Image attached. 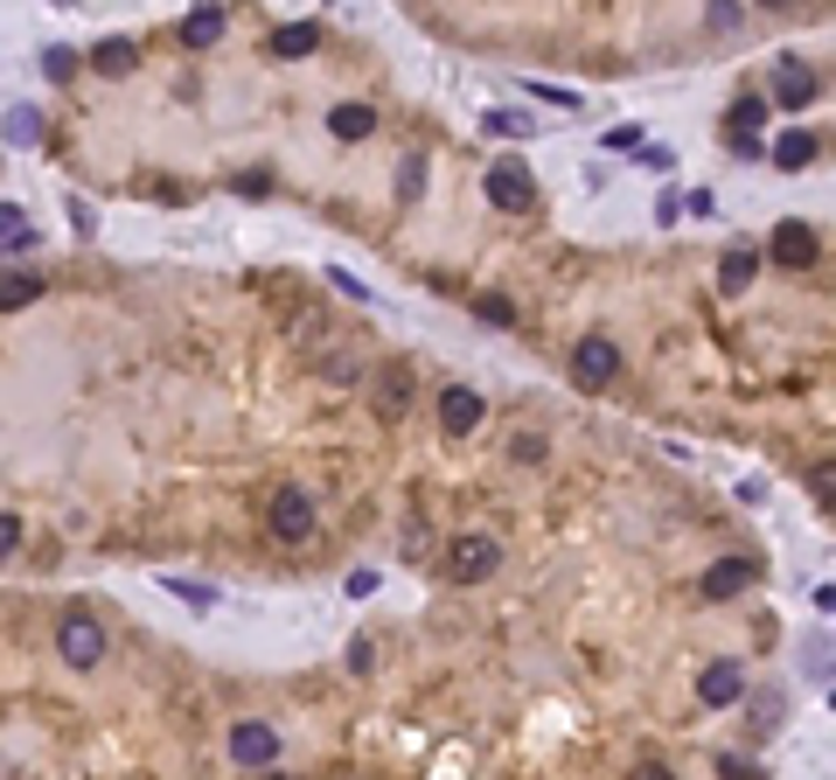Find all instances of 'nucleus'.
Wrapping results in <instances>:
<instances>
[{
    "mask_svg": "<svg viewBox=\"0 0 836 780\" xmlns=\"http://www.w3.org/2000/svg\"><path fill=\"white\" fill-rule=\"evenodd\" d=\"M349 669H356V676H370V669H377V648H370V641H356V648H349Z\"/></svg>",
    "mask_w": 836,
    "mask_h": 780,
    "instance_id": "33",
    "label": "nucleus"
},
{
    "mask_svg": "<svg viewBox=\"0 0 836 780\" xmlns=\"http://www.w3.org/2000/svg\"><path fill=\"white\" fill-rule=\"evenodd\" d=\"M57 8H70V0H57Z\"/></svg>",
    "mask_w": 836,
    "mask_h": 780,
    "instance_id": "37",
    "label": "nucleus"
},
{
    "mask_svg": "<svg viewBox=\"0 0 836 780\" xmlns=\"http://www.w3.org/2000/svg\"><path fill=\"white\" fill-rule=\"evenodd\" d=\"M133 63H140V57H133V42H126V36H104V42L91 49V70H98V77H133Z\"/></svg>",
    "mask_w": 836,
    "mask_h": 780,
    "instance_id": "16",
    "label": "nucleus"
},
{
    "mask_svg": "<svg viewBox=\"0 0 836 780\" xmlns=\"http://www.w3.org/2000/svg\"><path fill=\"white\" fill-rule=\"evenodd\" d=\"M398 189H405V196H418V189H426V161H405V174H398Z\"/></svg>",
    "mask_w": 836,
    "mask_h": 780,
    "instance_id": "34",
    "label": "nucleus"
},
{
    "mask_svg": "<svg viewBox=\"0 0 836 780\" xmlns=\"http://www.w3.org/2000/svg\"><path fill=\"white\" fill-rule=\"evenodd\" d=\"M760 8H795V0H760Z\"/></svg>",
    "mask_w": 836,
    "mask_h": 780,
    "instance_id": "36",
    "label": "nucleus"
},
{
    "mask_svg": "<svg viewBox=\"0 0 836 780\" xmlns=\"http://www.w3.org/2000/svg\"><path fill=\"white\" fill-rule=\"evenodd\" d=\"M377 398H384V411H390V419H398V411H405V370H390Z\"/></svg>",
    "mask_w": 836,
    "mask_h": 780,
    "instance_id": "28",
    "label": "nucleus"
},
{
    "mask_svg": "<svg viewBox=\"0 0 836 780\" xmlns=\"http://www.w3.org/2000/svg\"><path fill=\"white\" fill-rule=\"evenodd\" d=\"M753 586V558H718L711 571H704V600H732V592H746Z\"/></svg>",
    "mask_w": 836,
    "mask_h": 780,
    "instance_id": "12",
    "label": "nucleus"
},
{
    "mask_svg": "<svg viewBox=\"0 0 836 780\" xmlns=\"http://www.w3.org/2000/svg\"><path fill=\"white\" fill-rule=\"evenodd\" d=\"M8 140H14V147H36V140H42V112H36V106L8 112Z\"/></svg>",
    "mask_w": 836,
    "mask_h": 780,
    "instance_id": "21",
    "label": "nucleus"
},
{
    "mask_svg": "<svg viewBox=\"0 0 836 780\" xmlns=\"http://www.w3.org/2000/svg\"><path fill=\"white\" fill-rule=\"evenodd\" d=\"M753 279H760V251H725V266H718V293H725V300H739Z\"/></svg>",
    "mask_w": 836,
    "mask_h": 780,
    "instance_id": "14",
    "label": "nucleus"
},
{
    "mask_svg": "<svg viewBox=\"0 0 836 780\" xmlns=\"http://www.w3.org/2000/svg\"><path fill=\"white\" fill-rule=\"evenodd\" d=\"M42 293V279L36 272H0V314H14V307H29Z\"/></svg>",
    "mask_w": 836,
    "mask_h": 780,
    "instance_id": "20",
    "label": "nucleus"
},
{
    "mask_svg": "<svg viewBox=\"0 0 836 780\" xmlns=\"http://www.w3.org/2000/svg\"><path fill=\"white\" fill-rule=\"evenodd\" d=\"M816 230H808L802 217H788V223H774V238H767V258H774V266H788V272H808V266H816Z\"/></svg>",
    "mask_w": 836,
    "mask_h": 780,
    "instance_id": "4",
    "label": "nucleus"
},
{
    "mask_svg": "<svg viewBox=\"0 0 836 780\" xmlns=\"http://www.w3.org/2000/svg\"><path fill=\"white\" fill-rule=\"evenodd\" d=\"M571 377H579L586 390H599V383H614V377H620V349L607 342V334H586V342L571 349Z\"/></svg>",
    "mask_w": 836,
    "mask_h": 780,
    "instance_id": "7",
    "label": "nucleus"
},
{
    "mask_svg": "<svg viewBox=\"0 0 836 780\" xmlns=\"http://www.w3.org/2000/svg\"><path fill=\"white\" fill-rule=\"evenodd\" d=\"M36 230H29V210L21 202H0V251H29Z\"/></svg>",
    "mask_w": 836,
    "mask_h": 780,
    "instance_id": "19",
    "label": "nucleus"
},
{
    "mask_svg": "<svg viewBox=\"0 0 836 780\" xmlns=\"http://www.w3.org/2000/svg\"><path fill=\"white\" fill-rule=\"evenodd\" d=\"M746 697V669L739 662H711L697 676V704H711V711H725V704H739Z\"/></svg>",
    "mask_w": 836,
    "mask_h": 780,
    "instance_id": "9",
    "label": "nucleus"
},
{
    "mask_svg": "<svg viewBox=\"0 0 836 780\" xmlns=\"http://www.w3.org/2000/svg\"><path fill=\"white\" fill-rule=\"evenodd\" d=\"M175 600H189V607H217V586H196V579H168Z\"/></svg>",
    "mask_w": 836,
    "mask_h": 780,
    "instance_id": "26",
    "label": "nucleus"
},
{
    "mask_svg": "<svg viewBox=\"0 0 836 780\" xmlns=\"http://www.w3.org/2000/svg\"><path fill=\"white\" fill-rule=\"evenodd\" d=\"M767 112H774L767 98H739V106H732V119H725V140L760 153V126H767Z\"/></svg>",
    "mask_w": 836,
    "mask_h": 780,
    "instance_id": "11",
    "label": "nucleus"
},
{
    "mask_svg": "<svg viewBox=\"0 0 836 780\" xmlns=\"http://www.w3.org/2000/svg\"><path fill=\"white\" fill-rule=\"evenodd\" d=\"M495 564H502V543L495 537H454L447 543V579L454 586H481Z\"/></svg>",
    "mask_w": 836,
    "mask_h": 780,
    "instance_id": "2",
    "label": "nucleus"
},
{
    "mask_svg": "<svg viewBox=\"0 0 836 780\" xmlns=\"http://www.w3.org/2000/svg\"><path fill=\"white\" fill-rule=\"evenodd\" d=\"M475 314H481L488 328H516V307H509L502 293H475Z\"/></svg>",
    "mask_w": 836,
    "mask_h": 780,
    "instance_id": "22",
    "label": "nucleus"
},
{
    "mask_svg": "<svg viewBox=\"0 0 836 780\" xmlns=\"http://www.w3.org/2000/svg\"><path fill=\"white\" fill-rule=\"evenodd\" d=\"M481 419H488L481 390H467V383H447V390H439V432H447V439H467Z\"/></svg>",
    "mask_w": 836,
    "mask_h": 780,
    "instance_id": "6",
    "label": "nucleus"
},
{
    "mask_svg": "<svg viewBox=\"0 0 836 780\" xmlns=\"http://www.w3.org/2000/svg\"><path fill=\"white\" fill-rule=\"evenodd\" d=\"M808 161H816V133H780L774 140V168L780 174H802Z\"/></svg>",
    "mask_w": 836,
    "mask_h": 780,
    "instance_id": "17",
    "label": "nucleus"
},
{
    "mask_svg": "<svg viewBox=\"0 0 836 780\" xmlns=\"http://www.w3.org/2000/svg\"><path fill=\"white\" fill-rule=\"evenodd\" d=\"M57 656L70 662V669H98L104 662V628L91 613H63L57 620Z\"/></svg>",
    "mask_w": 836,
    "mask_h": 780,
    "instance_id": "1",
    "label": "nucleus"
},
{
    "mask_svg": "<svg viewBox=\"0 0 836 780\" xmlns=\"http://www.w3.org/2000/svg\"><path fill=\"white\" fill-rule=\"evenodd\" d=\"M42 70H49V84H70V77H77V57H70V49H49Z\"/></svg>",
    "mask_w": 836,
    "mask_h": 780,
    "instance_id": "27",
    "label": "nucleus"
},
{
    "mask_svg": "<svg viewBox=\"0 0 836 780\" xmlns=\"http://www.w3.org/2000/svg\"><path fill=\"white\" fill-rule=\"evenodd\" d=\"M314 49H321V29H314V21H286V29H272V57H286V63L314 57Z\"/></svg>",
    "mask_w": 836,
    "mask_h": 780,
    "instance_id": "15",
    "label": "nucleus"
},
{
    "mask_svg": "<svg viewBox=\"0 0 836 780\" xmlns=\"http://www.w3.org/2000/svg\"><path fill=\"white\" fill-rule=\"evenodd\" d=\"M488 133H509V140H530V119H522V112H502V106H495V112H488Z\"/></svg>",
    "mask_w": 836,
    "mask_h": 780,
    "instance_id": "25",
    "label": "nucleus"
},
{
    "mask_svg": "<svg viewBox=\"0 0 836 780\" xmlns=\"http://www.w3.org/2000/svg\"><path fill=\"white\" fill-rule=\"evenodd\" d=\"M230 760H238V767H272L279 760V732H272V724H238V732H230Z\"/></svg>",
    "mask_w": 836,
    "mask_h": 780,
    "instance_id": "10",
    "label": "nucleus"
},
{
    "mask_svg": "<svg viewBox=\"0 0 836 780\" xmlns=\"http://www.w3.org/2000/svg\"><path fill=\"white\" fill-rule=\"evenodd\" d=\"M641 168H656V174H669V168H676V153H669V147H648V140H641Z\"/></svg>",
    "mask_w": 836,
    "mask_h": 780,
    "instance_id": "32",
    "label": "nucleus"
},
{
    "mask_svg": "<svg viewBox=\"0 0 836 780\" xmlns=\"http://www.w3.org/2000/svg\"><path fill=\"white\" fill-rule=\"evenodd\" d=\"M70 230H77V238H91V230H98V210H91V202H77V196H70Z\"/></svg>",
    "mask_w": 836,
    "mask_h": 780,
    "instance_id": "29",
    "label": "nucleus"
},
{
    "mask_svg": "<svg viewBox=\"0 0 836 780\" xmlns=\"http://www.w3.org/2000/svg\"><path fill=\"white\" fill-rule=\"evenodd\" d=\"M223 29H230V14L217 8V0H202V8H196L189 21H181V42H189V49H217V42H223Z\"/></svg>",
    "mask_w": 836,
    "mask_h": 780,
    "instance_id": "13",
    "label": "nucleus"
},
{
    "mask_svg": "<svg viewBox=\"0 0 836 780\" xmlns=\"http://www.w3.org/2000/svg\"><path fill=\"white\" fill-rule=\"evenodd\" d=\"M607 147H614V153H627V147H641V126H614V133H607Z\"/></svg>",
    "mask_w": 836,
    "mask_h": 780,
    "instance_id": "35",
    "label": "nucleus"
},
{
    "mask_svg": "<svg viewBox=\"0 0 836 780\" xmlns=\"http://www.w3.org/2000/svg\"><path fill=\"white\" fill-rule=\"evenodd\" d=\"M522 91H530V98H544V106H565V112H579V106H586L579 91H565V84H537V77H530Z\"/></svg>",
    "mask_w": 836,
    "mask_h": 780,
    "instance_id": "24",
    "label": "nucleus"
},
{
    "mask_svg": "<svg viewBox=\"0 0 836 780\" xmlns=\"http://www.w3.org/2000/svg\"><path fill=\"white\" fill-rule=\"evenodd\" d=\"M307 530H314L307 488H279V496H272V537H279V543H307Z\"/></svg>",
    "mask_w": 836,
    "mask_h": 780,
    "instance_id": "8",
    "label": "nucleus"
},
{
    "mask_svg": "<svg viewBox=\"0 0 836 780\" xmlns=\"http://www.w3.org/2000/svg\"><path fill=\"white\" fill-rule=\"evenodd\" d=\"M481 196L495 202V210H530L537 181H530V168H522V161H495L488 181H481Z\"/></svg>",
    "mask_w": 836,
    "mask_h": 780,
    "instance_id": "5",
    "label": "nucleus"
},
{
    "mask_svg": "<svg viewBox=\"0 0 836 780\" xmlns=\"http://www.w3.org/2000/svg\"><path fill=\"white\" fill-rule=\"evenodd\" d=\"M704 21H711V36H732V29L746 21V8H739V0H711V8H704Z\"/></svg>",
    "mask_w": 836,
    "mask_h": 780,
    "instance_id": "23",
    "label": "nucleus"
},
{
    "mask_svg": "<svg viewBox=\"0 0 836 780\" xmlns=\"http://www.w3.org/2000/svg\"><path fill=\"white\" fill-rule=\"evenodd\" d=\"M823 98V77L808 70L802 57H780V70H774V98L767 106H780V112H808Z\"/></svg>",
    "mask_w": 836,
    "mask_h": 780,
    "instance_id": "3",
    "label": "nucleus"
},
{
    "mask_svg": "<svg viewBox=\"0 0 836 780\" xmlns=\"http://www.w3.org/2000/svg\"><path fill=\"white\" fill-rule=\"evenodd\" d=\"M509 453L530 467V460H544V439H537V432H516V447H509Z\"/></svg>",
    "mask_w": 836,
    "mask_h": 780,
    "instance_id": "31",
    "label": "nucleus"
},
{
    "mask_svg": "<svg viewBox=\"0 0 836 780\" xmlns=\"http://www.w3.org/2000/svg\"><path fill=\"white\" fill-rule=\"evenodd\" d=\"M21 551V516H0V558Z\"/></svg>",
    "mask_w": 836,
    "mask_h": 780,
    "instance_id": "30",
    "label": "nucleus"
},
{
    "mask_svg": "<svg viewBox=\"0 0 836 780\" xmlns=\"http://www.w3.org/2000/svg\"><path fill=\"white\" fill-rule=\"evenodd\" d=\"M370 126H377L370 106H335V112H328V133H335V140H370Z\"/></svg>",
    "mask_w": 836,
    "mask_h": 780,
    "instance_id": "18",
    "label": "nucleus"
}]
</instances>
